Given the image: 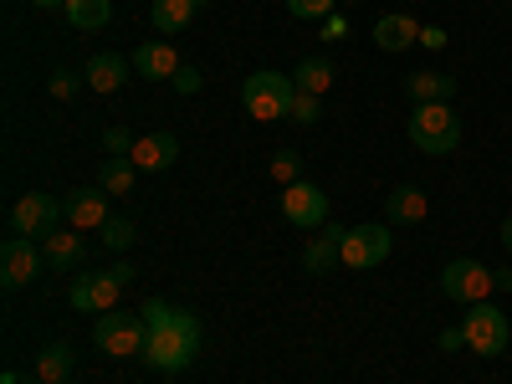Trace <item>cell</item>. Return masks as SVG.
<instances>
[{
	"label": "cell",
	"instance_id": "obj_1",
	"mask_svg": "<svg viewBox=\"0 0 512 384\" xmlns=\"http://www.w3.org/2000/svg\"><path fill=\"white\" fill-rule=\"evenodd\" d=\"M200 333H205L200 318H195L190 308H175L164 328H149V338H144V364H154L159 374L190 369V359L200 354Z\"/></svg>",
	"mask_w": 512,
	"mask_h": 384
},
{
	"label": "cell",
	"instance_id": "obj_2",
	"mask_svg": "<svg viewBox=\"0 0 512 384\" xmlns=\"http://www.w3.org/2000/svg\"><path fill=\"white\" fill-rule=\"evenodd\" d=\"M405 134L420 154H451L461 144V118L451 113V103H415Z\"/></svg>",
	"mask_w": 512,
	"mask_h": 384
},
{
	"label": "cell",
	"instance_id": "obj_3",
	"mask_svg": "<svg viewBox=\"0 0 512 384\" xmlns=\"http://www.w3.org/2000/svg\"><path fill=\"white\" fill-rule=\"evenodd\" d=\"M292 98H297V88H292V72H251L246 82H241V108L251 113V118H287L292 113Z\"/></svg>",
	"mask_w": 512,
	"mask_h": 384
},
{
	"label": "cell",
	"instance_id": "obj_4",
	"mask_svg": "<svg viewBox=\"0 0 512 384\" xmlns=\"http://www.w3.org/2000/svg\"><path fill=\"white\" fill-rule=\"evenodd\" d=\"M144 338H149L144 313H123V308L103 313L98 328H93V344H98L108 359H134V354H144Z\"/></svg>",
	"mask_w": 512,
	"mask_h": 384
},
{
	"label": "cell",
	"instance_id": "obj_5",
	"mask_svg": "<svg viewBox=\"0 0 512 384\" xmlns=\"http://www.w3.org/2000/svg\"><path fill=\"white\" fill-rule=\"evenodd\" d=\"M461 328H466V349L482 354V359H497L512 344V323L492 303H472V308H466V318H461Z\"/></svg>",
	"mask_w": 512,
	"mask_h": 384
},
{
	"label": "cell",
	"instance_id": "obj_6",
	"mask_svg": "<svg viewBox=\"0 0 512 384\" xmlns=\"http://www.w3.org/2000/svg\"><path fill=\"white\" fill-rule=\"evenodd\" d=\"M128 282H134V267H128V262H118L113 272H93V277H77L72 282V308L77 313H113L118 308V292L128 287Z\"/></svg>",
	"mask_w": 512,
	"mask_h": 384
},
{
	"label": "cell",
	"instance_id": "obj_7",
	"mask_svg": "<svg viewBox=\"0 0 512 384\" xmlns=\"http://www.w3.org/2000/svg\"><path fill=\"white\" fill-rule=\"evenodd\" d=\"M441 292L451 297V303L472 308V303H487V292H497L492 272L482 262H472V256H456V262L441 267Z\"/></svg>",
	"mask_w": 512,
	"mask_h": 384
},
{
	"label": "cell",
	"instance_id": "obj_8",
	"mask_svg": "<svg viewBox=\"0 0 512 384\" xmlns=\"http://www.w3.org/2000/svg\"><path fill=\"white\" fill-rule=\"evenodd\" d=\"M390 251H395V231H390V221L354 226V231L344 236V267H354V272L384 267V262H390Z\"/></svg>",
	"mask_w": 512,
	"mask_h": 384
},
{
	"label": "cell",
	"instance_id": "obj_9",
	"mask_svg": "<svg viewBox=\"0 0 512 384\" xmlns=\"http://www.w3.org/2000/svg\"><path fill=\"white\" fill-rule=\"evenodd\" d=\"M62 216H67V210H62L57 195L31 190V195H21V200L11 205V231H16V236H31V241H47Z\"/></svg>",
	"mask_w": 512,
	"mask_h": 384
},
{
	"label": "cell",
	"instance_id": "obj_10",
	"mask_svg": "<svg viewBox=\"0 0 512 384\" xmlns=\"http://www.w3.org/2000/svg\"><path fill=\"white\" fill-rule=\"evenodd\" d=\"M282 216L297 231H323L328 226V195L313 180H297V185L282 190Z\"/></svg>",
	"mask_w": 512,
	"mask_h": 384
},
{
	"label": "cell",
	"instance_id": "obj_11",
	"mask_svg": "<svg viewBox=\"0 0 512 384\" xmlns=\"http://www.w3.org/2000/svg\"><path fill=\"white\" fill-rule=\"evenodd\" d=\"M47 267V251H41L31 236H11L6 246H0V282H6L11 292L36 282V272Z\"/></svg>",
	"mask_w": 512,
	"mask_h": 384
},
{
	"label": "cell",
	"instance_id": "obj_12",
	"mask_svg": "<svg viewBox=\"0 0 512 384\" xmlns=\"http://www.w3.org/2000/svg\"><path fill=\"white\" fill-rule=\"evenodd\" d=\"M62 210H67L72 231H103V221H108V190H103V185L72 190V195L62 200Z\"/></svg>",
	"mask_w": 512,
	"mask_h": 384
},
{
	"label": "cell",
	"instance_id": "obj_13",
	"mask_svg": "<svg viewBox=\"0 0 512 384\" xmlns=\"http://www.w3.org/2000/svg\"><path fill=\"white\" fill-rule=\"evenodd\" d=\"M128 159H134V169H144V175H164V169H175V159H180V139L175 134H144Z\"/></svg>",
	"mask_w": 512,
	"mask_h": 384
},
{
	"label": "cell",
	"instance_id": "obj_14",
	"mask_svg": "<svg viewBox=\"0 0 512 384\" xmlns=\"http://www.w3.org/2000/svg\"><path fill=\"white\" fill-rule=\"evenodd\" d=\"M344 236H349V226H323L308 246H303V267L308 272H328V267H344Z\"/></svg>",
	"mask_w": 512,
	"mask_h": 384
},
{
	"label": "cell",
	"instance_id": "obj_15",
	"mask_svg": "<svg viewBox=\"0 0 512 384\" xmlns=\"http://www.w3.org/2000/svg\"><path fill=\"white\" fill-rule=\"evenodd\" d=\"M128 62H134V72L139 77H149V82H169V77H175L185 62H180V52L175 47H169V41H144V47L134 52V57H128Z\"/></svg>",
	"mask_w": 512,
	"mask_h": 384
},
{
	"label": "cell",
	"instance_id": "obj_16",
	"mask_svg": "<svg viewBox=\"0 0 512 384\" xmlns=\"http://www.w3.org/2000/svg\"><path fill=\"white\" fill-rule=\"evenodd\" d=\"M374 47L379 52H410V47H420V21L415 16H379L374 21Z\"/></svg>",
	"mask_w": 512,
	"mask_h": 384
},
{
	"label": "cell",
	"instance_id": "obj_17",
	"mask_svg": "<svg viewBox=\"0 0 512 384\" xmlns=\"http://www.w3.org/2000/svg\"><path fill=\"white\" fill-rule=\"evenodd\" d=\"M384 216H390V226H420L431 216V200H425L420 185H395L390 200H384Z\"/></svg>",
	"mask_w": 512,
	"mask_h": 384
},
{
	"label": "cell",
	"instance_id": "obj_18",
	"mask_svg": "<svg viewBox=\"0 0 512 384\" xmlns=\"http://www.w3.org/2000/svg\"><path fill=\"white\" fill-rule=\"evenodd\" d=\"M128 72H134V62L118 57V52H98L88 67H82V77H88L93 93H118L123 82H128Z\"/></svg>",
	"mask_w": 512,
	"mask_h": 384
},
{
	"label": "cell",
	"instance_id": "obj_19",
	"mask_svg": "<svg viewBox=\"0 0 512 384\" xmlns=\"http://www.w3.org/2000/svg\"><path fill=\"white\" fill-rule=\"evenodd\" d=\"M200 6H205V0H154L149 21H154V31H164V36H180V31L195 21Z\"/></svg>",
	"mask_w": 512,
	"mask_h": 384
},
{
	"label": "cell",
	"instance_id": "obj_20",
	"mask_svg": "<svg viewBox=\"0 0 512 384\" xmlns=\"http://www.w3.org/2000/svg\"><path fill=\"white\" fill-rule=\"evenodd\" d=\"M405 93H410V103H451L456 77H446V72H410Z\"/></svg>",
	"mask_w": 512,
	"mask_h": 384
},
{
	"label": "cell",
	"instance_id": "obj_21",
	"mask_svg": "<svg viewBox=\"0 0 512 384\" xmlns=\"http://www.w3.org/2000/svg\"><path fill=\"white\" fill-rule=\"evenodd\" d=\"M292 88L323 98V93L333 88V62H323V57H303V62L292 67Z\"/></svg>",
	"mask_w": 512,
	"mask_h": 384
},
{
	"label": "cell",
	"instance_id": "obj_22",
	"mask_svg": "<svg viewBox=\"0 0 512 384\" xmlns=\"http://www.w3.org/2000/svg\"><path fill=\"white\" fill-rule=\"evenodd\" d=\"M72 364H77V354L67 344H47V349L36 354V379L41 384H67L72 379Z\"/></svg>",
	"mask_w": 512,
	"mask_h": 384
},
{
	"label": "cell",
	"instance_id": "obj_23",
	"mask_svg": "<svg viewBox=\"0 0 512 384\" xmlns=\"http://www.w3.org/2000/svg\"><path fill=\"white\" fill-rule=\"evenodd\" d=\"M41 251H47V267H57V272H72V267L82 262V241H77L72 231H62V226L41 241Z\"/></svg>",
	"mask_w": 512,
	"mask_h": 384
},
{
	"label": "cell",
	"instance_id": "obj_24",
	"mask_svg": "<svg viewBox=\"0 0 512 384\" xmlns=\"http://www.w3.org/2000/svg\"><path fill=\"white\" fill-rule=\"evenodd\" d=\"M67 21L77 31H103L113 21V0H67Z\"/></svg>",
	"mask_w": 512,
	"mask_h": 384
},
{
	"label": "cell",
	"instance_id": "obj_25",
	"mask_svg": "<svg viewBox=\"0 0 512 384\" xmlns=\"http://www.w3.org/2000/svg\"><path fill=\"white\" fill-rule=\"evenodd\" d=\"M134 180H139L134 159H103V169H98V185L108 195H134Z\"/></svg>",
	"mask_w": 512,
	"mask_h": 384
},
{
	"label": "cell",
	"instance_id": "obj_26",
	"mask_svg": "<svg viewBox=\"0 0 512 384\" xmlns=\"http://www.w3.org/2000/svg\"><path fill=\"white\" fill-rule=\"evenodd\" d=\"M98 236H103V246H108V251H128V246L139 241V231H134V221H128V216H108Z\"/></svg>",
	"mask_w": 512,
	"mask_h": 384
},
{
	"label": "cell",
	"instance_id": "obj_27",
	"mask_svg": "<svg viewBox=\"0 0 512 384\" xmlns=\"http://www.w3.org/2000/svg\"><path fill=\"white\" fill-rule=\"evenodd\" d=\"M272 180H277L282 190L303 180V154H297V149H282V154L272 159Z\"/></svg>",
	"mask_w": 512,
	"mask_h": 384
},
{
	"label": "cell",
	"instance_id": "obj_28",
	"mask_svg": "<svg viewBox=\"0 0 512 384\" xmlns=\"http://www.w3.org/2000/svg\"><path fill=\"white\" fill-rule=\"evenodd\" d=\"M287 11H292L297 21H328V16L338 11V0H287Z\"/></svg>",
	"mask_w": 512,
	"mask_h": 384
},
{
	"label": "cell",
	"instance_id": "obj_29",
	"mask_svg": "<svg viewBox=\"0 0 512 384\" xmlns=\"http://www.w3.org/2000/svg\"><path fill=\"white\" fill-rule=\"evenodd\" d=\"M82 82H88V77H82V72H67V67H57V72H52V77H47V93H52V98H62V103H67V98H72V93H77V88H82Z\"/></svg>",
	"mask_w": 512,
	"mask_h": 384
},
{
	"label": "cell",
	"instance_id": "obj_30",
	"mask_svg": "<svg viewBox=\"0 0 512 384\" xmlns=\"http://www.w3.org/2000/svg\"><path fill=\"white\" fill-rule=\"evenodd\" d=\"M287 118H292V123H303V128H308V123H318V118H323V98H313V93H297Z\"/></svg>",
	"mask_w": 512,
	"mask_h": 384
},
{
	"label": "cell",
	"instance_id": "obj_31",
	"mask_svg": "<svg viewBox=\"0 0 512 384\" xmlns=\"http://www.w3.org/2000/svg\"><path fill=\"white\" fill-rule=\"evenodd\" d=\"M134 144H139V139H134V134H128V128H123V123H113V128H108V134H103V149H108L113 159H128V154H134Z\"/></svg>",
	"mask_w": 512,
	"mask_h": 384
},
{
	"label": "cell",
	"instance_id": "obj_32",
	"mask_svg": "<svg viewBox=\"0 0 512 384\" xmlns=\"http://www.w3.org/2000/svg\"><path fill=\"white\" fill-rule=\"evenodd\" d=\"M169 82H175V93H185V98H190V93H200V88H205V72L185 62V67H180L175 77H169Z\"/></svg>",
	"mask_w": 512,
	"mask_h": 384
},
{
	"label": "cell",
	"instance_id": "obj_33",
	"mask_svg": "<svg viewBox=\"0 0 512 384\" xmlns=\"http://www.w3.org/2000/svg\"><path fill=\"white\" fill-rule=\"evenodd\" d=\"M318 36H323V41H344V36H349V16L333 11L328 21H318Z\"/></svg>",
	"mask_w": 512,
	"mask_h": 384
},
{
	"label": "cell",
	"instance_id": "obj_34",
	"mask_svg": "<svg viewBox=\"0 0 512 384\" xmlns=\"http://www.w3.org/2000/svg\"><path fill=\"white\" fill-rule=\"evenodd\" d=\"M441 349H446V354H456V349H466V328H461V323H451V328H441Z\"/></svg>",
	"mask_w": 512,
	"mask_h": 384
},
{
	"label": "cell",
	"instance_id": "obj_35",
	"mask_svg": "<svg viewBox=\"0 0 512 384\" xmlns=\"http://www.w3.org/2000/svg\"><path fill=\"white\" fill-rule=\"evenodd\" d=\"M420 47L441 52V47H446V31H441V26H420Z\"/></svg>",
	"mask_w": 512,
	"mask_h": 384
},
{
	"label": "cell",
	"instance_id": "obj_36",
	"mask_svg": "<svg viewBox=\"0 0 512 384\" xmlns=\"http://www.w3.org/2000/svg\"><path fill=\"white\" fill-rule=\"evenodd\" d=\"M0 384H41L36 374H21V369H6V374H0Z\"/></svg>",
	"mask_w": 512,
	"mask_h": 384
},
{
	"label": "cell",
	"instance_id": "obj_37",
	"mask_svg": "<svg viewBox=\"0 0 512 384\" xmlns=\"http://www.w3.org/2000/svg\"><path fill=\"white\" fill-rule=\"evenodd\" d=\"M492 282H497V292H512V262L502 272H492Z\"/></svg>",
	"mask_w": 512,
	"mask_h": 384
},
{
	"label": "cell",
	"instance_id": "obj_38",
	"mask_svg": "<svg viewBox=\"0 0 512 384\" xmlns=\"http://www.w3.org/2000/svg\"><path fill=\"white\" fill-rule=\"evenodd\" d=\"M502 246H507V251H512V216H507V221H502Z\"/></svg>",
	"mask_w": 512,
	"mask_h": 384
},
{
	"label": "cell",
	"instance_id": "obj_39",
	"mask_svg": "<svg viewBox=\"0 0 512 384\" xmlns=\"http://www.w3.org/2000/svg\"><path fill=\"white\" fill-rule=\"evenodd\" d=\"M31 6H41V11H47V6H67V0H31Z\"/></svg>",
	"mask_w": 512,
	"mask_h": 384
},
{
	"label": "cell",
	"instance_id": "obj_40",
	"mask_svg": "<svg viewBox=\"0 0 512 384\" xmlns=\"http://www.w3.org/2000/svg\"><path fill=\"white\" fill-rule=\"evenodd\" d=\"M344 6H359V0H338V11H344Z\"/></svg>",
	"mask_w": 512,
	"mask_h": 384
},
{
	"label": "cell",
	"instance_id": "obj_41",
	"mask_svg": "<svg viewBox=\"0 0 512 384\" xmlns=\"http://www.w3.org/2000/svg\"><path fill=\"white\" fill-rule=\"evenodd\" d=\"M67 384H72V379H67Z\"/></svg>",
	"mask_w": 512,
	"mask_h": 384
}]
</instances>
